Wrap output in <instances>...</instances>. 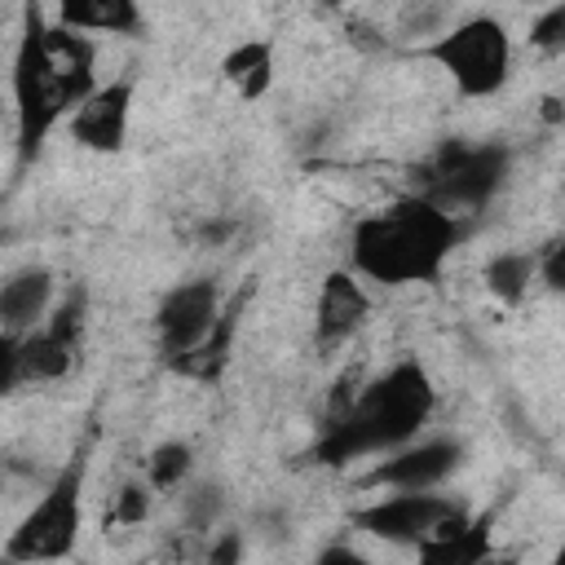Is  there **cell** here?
<instances>
[{
	"instance_id": "ba28073f",
	"label": "cell",
	"mask_w": 565,
	"mask_h": 565,
	"mask_svg": "<svg viewBox=\"0 0 565 565\" xmlns=\"http://www.w3.org/2000/svg\"><path fill=\"white\" fill-rule=\"evenodd\" d=\"M221 305H225V296H221V287L212 278H185V282H177L159 300V309H154V340H159L163 362H177L190 349H199L207 340V331L216 327Z\"/></svg>"
},
{
	"instance_id": "9c48e42d",
	"label": "cell",
	"mask_w": 565,
	"mask_h": 565,
	"mask_svg": "<svg viewBox=\"0 0 565 565\" xmlns=\"http://www.w3.org/2000/svg\"><path fill=\"white\" fill-rule=\"evenodd\" d=\"M463 463V446L455 437H424V441H406L397 450H388V459H380L366 477V486L380 490H437L446 486Z\"/></svg>"
},
{
	"instance_id": "5b68a950",
	"label": "cell",
	"mask_w": 565,
	"mask_h": 565,
	"mask_svg": "<svg viewBox=\"0 0 565 565\" xmlns=\"http://www.w3.org/2000/svg\"><path fill=\"white\" fill-rule=\"evenodd\" d=\"M84 530V463L62 468L49 490L18 516L0 547V565H53L79 547Z\"/></svg>"
},
{
	"instance_id": "7402d4cb",
	"label": "cell",
	"mask_w": 565,
	"mask_h": 565,
	"mask_svg": "<svg viewBox=\"0 0 565 565\" xmlns=\"http://www.w3.org/2000/svg\"><path fill=\"white\" fill-rule=\"evenodd\" d=\"M207 565H243V534L238 530L216 534L207 547Z\"/></svg>"
},
{
	"instance_id": "30bf717a",
	"label": "cell",
	"mask_w": 565,
	"mask_h": 565,
	"mask_svg": "<svg viewBox=\"0 0 565 565\" xmlns=\"http://www.w3.org/2000/svg\"><path fill=\"white\" fill-rule=\"evenodd\" d=\"M71 141L93 154H119L132 124V79H106L97 84L75 110H71Z\"/></svg>"
},
{
	"instance_id": "e0dca14e",
	"label": "cell",
	"mask_w": 565,
	"mask_h": 565,
	"mask_svg": "<svg viewBox=\"0 0 565 565\" xmlns=\"http://www.w3.org/2000/svg\"><path fill=\"white\" fill-rule=\"evenodd\" d=\"M221 75L243 102H260L274 88V40H238L221 57Z\"/></svg>"
},
{
	"instance_id": "d4e9b609",
	"label": "cell",
	"mask_w": 565,
	"mask_h": 565,
	"mask_svg": "<svg viewBox=\"0 0 565 565\" xmlns=\"http://www.w3.org/2000/svg\"><path fill=\"white\" fill-rule=\"evenodd\" d=\"M481 565H516V556H503V552H490Z\"/></svg>"
},
{
	"instance_id": "52a82bcc",
	"label": "cell",
	"mask_w": 565,
	"mask_h": 565,
	"mask_svg": "<svg viewBox=\"0 0 565 565\" xmlns=\"http://www.w3.org/2000/svg\"><path fill=\"white\" fill-rule=\"evenodd\" d=\"M472 512L450 499V494H437V490H388L380 499H371L366 508L353 512V525L366 530L371 539H384V543H402V547H419L446 530H455L459 521H468Z\"/></svg>"
},
{
	"instance_id": "8992f818",
	"label": "cell",
	"mask_w": 565,
	"mask_h": 565,
	"mask_svg": "<svg viewBox=\"0 0 565 565\" xmlns=\"http://www.w3.org/2000/svg\"><path fill=\"white\" fill-rule=\"evenodd\" d=\"M512 177V150L503 141H481V146H446V154L433 168V181L424 185V199H433L441 212L455 221L481 212Z\"/></svg>"
},
{
	"instance_id": "7a4b0ae2",
	"label": "cell",
	"mask_w": 565,
	"mask_h": 565,
	"mask_svg": "<svg viewBox=\"0 0 565 565\" xmlns=\"http://www.w3.org/2000/svg\"><path fill=\"white\" fill-rule=\"evenodd\" d=\"M459 238H463V221H455L424 194H402L353 221L349 274L380 287L437 282Z\"/></svg>"
},
{
	"instance_id": "9a60e30c",
	"label": "cell",
	"mask_w": 565,
	"mask_h": 565,
	"mask_svg": "<svg viewBox=\"0 0 565 565\" xmlns=\"http://www.w3.org/2000/svg\"><path fill=\"white\" fill-rule=\"evenodd\" d=\"M57 22L79 35H141L146 18L132 0H66L57 9Z\"/></svg>"
},
{
	"instance_id": "603a6c76",
	"label": "cell",
	"mask_w": 565,
	"mask_h": 565,
	"mask_svg": "<svg viewBox=\"0 0 565 565\" xmlns=\"http://www.w3.org/2000/svg\"><path fill=\"white\" fill-rule=\"evenodd\" d=\"M13 384H22V380H18V335H4V331H0V397H4Z\"/></svg>"
},
{
	"instance_id": "6da1fadb",
	"label": "cell",
	"mask_w": 565,
	"mask_h": 565,
	"mask_svg": "<svg viewBox=\"0 0 565 565\" xmlns=\"http://www.w3.org/2000/svg\"><path fill=\"white\" fill-rule=\"evenodd\" d=\"M18 44H13V146H18V168H26L49 132L71 119V110L97 88V40L62 26L57 18L49 22L40 4H26L18 13Z\"/></svg>"
},
{
	"instance_id": "cb8c5ba5",
	"label": "cell",
	"mask_w": 565,
	"mask_h": 565,
	"mask_svg": "<svg viewBox=\"0 0 565 565\" xmlns=\"http://www.w3.org/2000/svg\"><path fill=\"white\" fill-rule=\"evenodd\" d=\"M313 565H371V556L358 552L353 543H327V547L313 556Z\"/></svg>"
},
{
	"instance_id": "d6986e66",
	"label": "cell",
	"mask_w": 565,
	"mask_h": 565,
	"mask_svg": "<svg viewBox=\"0 0 565 565\" xmlns=\"http://www.w3.org/2000/svg\"><path fill=\"white\" fill-rule=\"evenodd\" d=\"M190 472H194V450H190V441H159V446L150 450V459H146V486H150L154 494L181 490V486L190 481Z\"/></svg>"
},
{
	"instance_id": "277c9868",
	"label": "cell",
	"mask_w": 565,
	"mask_h": 565,
	"mask_svg": "<svg viewBox=\"0 0 565 565\" xmlns=\"http://www.w3.org/2000/svg\"><path fill=\"white\" fill-rule=\"evenodd\" d=\"M419 57L441 66V75L472 102L503 93L512 79V35L490 13H472L441 26L433 40L419 44Z\"/></svg>"
},
{
	"instance_id": "4fadbf2b",
	"label": "cell",
	"mask_w": 565,
	"mask_h": 565,
	"mask_svg": "<svg viewBox=\"0 0 565 565\" xmlns=\"http://www.w3.org/2000/svg\"><path fill=\"white\" fill-rule=\"evenodd\" d=\"M247 287L243 291H234L225 305H221V318H216V327L207 331V340L199 344V349H190L185 358H177V362H168L177 375H185V380H199V384H212V380H221V371L230 366V358H234V340H238V318H243V309H247Z\"/></svg>"
},
{
	"instance_id": "ac0fdd59",
	"label": "cell",
	"mask_w": 565,
	"mask_h": 565,
	"mask_svg": "<svg viewBox=\"0 0 565 565\" xmlns=\"http://www.w3.org/2000/svg\"><path fill=\"white\" fill-rule=\"evenodd\" d=\"M481 282H486V291H490L494 300H503V305L525 300V291H530V282H534V252H516V247L494 252V256L486 260V269H481Z\"/></svg>"
},
{
	"instance_id": "ffe728a7",
	"label": "cell",
	"mask_w": 565,
	"mask_h": 565,
	"mask_svg": "<svg viewBox=\"0 0 565 565\" xmlns=\"http://www.w3.org/2000/svg\"><path fill=\"white\" fill-rule=\"evenodd\" d=\"M150 499H154V490H150L146 481H124L119 494H115L110 521H115V525H137V521L150 512Z\"/></svg>"
},
{
	"instance_id": "44dd1931",
	"label": "cell",
	"mask_w": 565,
	"mask_h": 565,
	"mask_svg": "<svg viewBox=\"0 0 565 565\" xmlns=\"http://www.w3.org/2000/svg\"><path fill=\"white\" fill-rule=\"evenodd\" d=\"M530 44H539V49H547V53L565 44V4H552V9H543V13L534 18Z\"/></svg>"
},
{
	"instance_id": "7c38bea8",
	"label": "cell",
	"mask_w": 565,
	"mask_h": 565,
	"mask_svg": "<svg viewBox=\"0 0 565 565\" xmlns=\"http://www.w3.org/2000/svg\"><path fill=\"white\" fill-rule=\"evenodd\" d=\"M57 300V278L44 265H26L13 269L9 278H0V331L4 335H26L35 331L49 309Z\"/></svg>"
},
{
	"instance_id": "5bb4252c",
	"label": "cell",
	"mask_w": 565,
	"mask_h": 565,
	"mask_svg": "<svg viewBox=\"0 0 565 565\" xmlns=\"http://www.w3.org/2000/svg\"><path fill=\"white\" fill-rule=\"evenodd\" d=\"M79 340H66L57 335L53 327H35L26 335H18V380L26 384H53V380H66L75 371V358H79Z\"/></svg>"
},
{
	"instance_id": "8fae6325",
	"label": "cell",
	"mask_w": 565,
	"mask_h": 565,
	"mask_svg": "<svg viewBox=\"0 0 565 565\" xmlns=\"http://www.w3.org/2000/svg\"><path fill=\"white\" fill-rule=\"evenodd\" d=\"M371 318V296L362 287L358 274L349 269H331L318 287V309H313V340L322 349H335L344 340H353L362 331V322Z\"/></svg>"
},
{
	"instance_id": "2e32d148",
	"label": "cell",
	"mask_w": 565,
	"mask_h": 565,
	"mask_svg": "<svg viewBox=\"0 0 565 565\" xmlns=\"http://www.w3.org/2000/svg\"><path fill=\"white\" fill-rule=\"evenodd\" d=\"M490 516H468L455 530L419 543V561L415 565H481L494 552V534H490Z\"/></svg>"
},
{
	"instance_id": "3957f363",
	"label": "cell",
	"mask_w": 565,
	"mask_h": 565,
	"mask_svg": "<svg viewBox=\"0 0 565 565\" xmlns=\"http://www.w3.org/2000/svg\"><path fill=\"white\" fill-rule=\"evenodd\" d=\"M433 380L415 358L393 362L384 375H375L318 437L313 459L327 468L366 459V455H388L428 424L433 415Z\"/></svg>"
}]
</instances>
